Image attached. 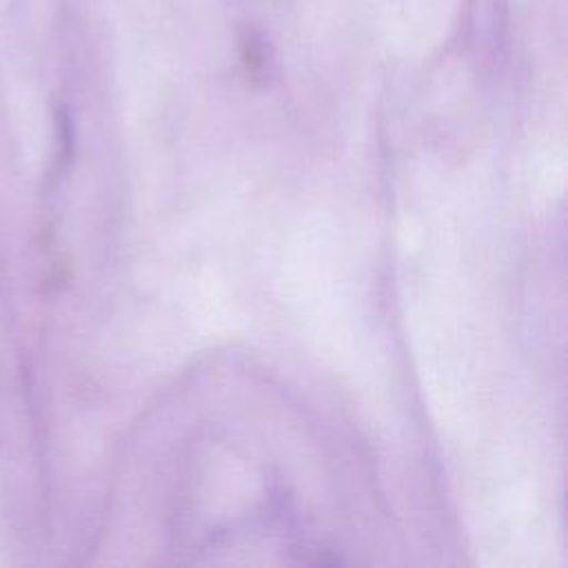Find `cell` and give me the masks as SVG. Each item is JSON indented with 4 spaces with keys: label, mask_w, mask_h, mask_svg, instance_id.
Listing matches in <instances>:
<instances>
[]
</instances>
